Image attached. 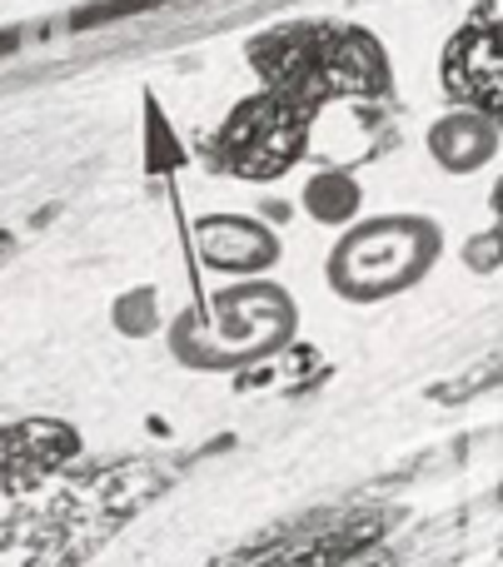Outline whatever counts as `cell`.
<instances>
[{"label": "cell", "instance_id": "277c9868", "mask_svg": "<svg viewBox=\"0 0 503 567\" xmlns=\"http://www.w3.org/2000/svg\"><path fill=\"white\" fill-rule=\"evenodd\" d=\"M305 209L315 219H325V225H345L349 215L359 209V185L349 175H319V179H309V189H305Z\"/></svg>", "mask_w": 503, "mask_h": 567}, {"label": "cell", "instance_id": "6da1fadb", "mask_svg": "<svg viewBox=\"0 0 503 567\" xmlns=\"http://www.w3.org/2000/svg\"><path fill=\"white\" fill-rule=\"evenodd\" d=\"M444 255V235L434 219L389 215L359 225L329 259V279L349 299H389V293L414 289Z\"/></svg>", "mask_w": 503, "mask_h": 567}, {"label": "cell", "instance_id": "8992f818", "mask_svg": "<svg viewBox=\"0 0 503 567\" xmlns=\"http://www.w3.org/2000/svg\"><path fill=\"white\" fill-rule=\"evenodd\" d=\"M494 215L503 219V179H499V185H494Z\"/></svg>", "mask_w": 503, "mask_h": 567}, {"label": "cell", "instance_id": "7a4b0ae2", "mask_svg": "<svg viewBox=\"0 0 503 567\" xmlns=\"http://www.w3.org/2000/svg\"><path fill=\"white\" fill-rule=\"evenodd\" d=\"M503 145V125L484 110H449L444 120L429 125V155L449 175H474Z\"/></svg>", "mask_w": 503, "mask_h": 567}, {"label": "cell", "instance_id": "5b68a950", "mask_svg": "<svg viewBox=\"0 0 503 567\" xmlns=\"http://www.w3.org/2000/svg\"><path fill=\"white\" fill-rule=\"evenodd\" d=\"M464 265L474 269V275H494L503 265V229H484V235H474L464 245Z\"/></svg>", "mask_w": 503, "mask_h": 567}, {"label": "cell", "instance_id": "3957f363", "mask_svg": "<svg viewBox=\"0 0 503 567\" xmlns=\"http://www.w3.org/2000/svg\"><path fill=\"white\" fill-rule=\"evenodd\" d=\"M199 255L219 269H259L279 255L275 235L249 219H209L199 225Z\"/></svg>", "mask_w": 503, "mask_h": 567}]
</instances>
